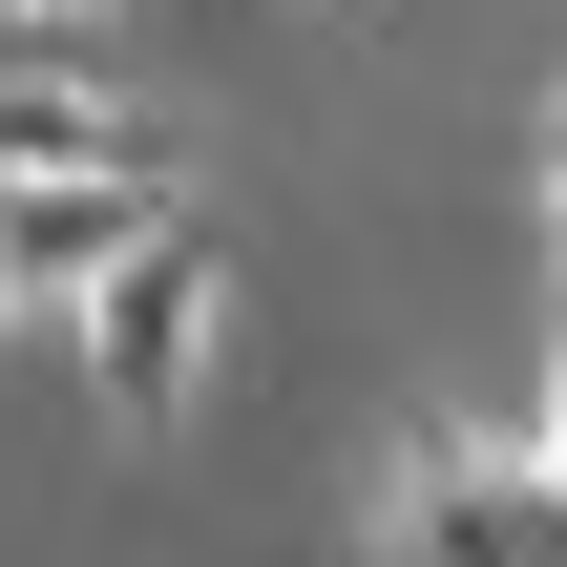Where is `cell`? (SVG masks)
<instances>
[{"label": "cell", "mask_w": 567, "mask_h": 567, "mask_svg": "<svg viewBox=\"0 0 567 567\" xmlns=\"http://www.w3.org/2000/svg\"><path fill=\"white\" fill-rule=\"evenodd\" d=\"M105 147H147V105L84 63V21L0 42V189H21V168H105Z\"/></svg>", "instance_id": "obj_4"}, {"label": "cell", "mask_w": 567, "mask_h": 567, "mask_svg": "<svg viewBox=\"0 0 567 567\" xmlns=\"http://www.w3.org/2000/svg\"><path fill=\"white\" fill-rule=\"evenodd\" d=\"M547 463H567V358H547Z\"/></svg>", "instance_id": "obj_6"}, {"label": "cell", "mask_w": 567, "mask_h": 567, "mask_svg": "<svg viewBox=\"0 0 567 567\" xmlns=\"http://www.w3.org/2000/svg\"><path fill=\"white\" fill-rule=\"evenodd\" d=\"M63 337H84V400H105L126 442H168V421L210 400V337H231V231H210V210H168V231L63 316Z\"/></svg>", "instance_id": "obj_1"}, {"label": "cell", "mask_w": 567, "mask_h": 567, "mask_svg": "<svg viewBox=\"0 0 567 567\" xmlns=\"http://www.w3.org/2000/svg\"><path fill=\"white\" fill-rule=\"evenodd\" d=\"M147 231H168V168H147V147H105V168H21V189H0V274H21L42 316H84Z\"/></svg>", "instance_id": "obj_3"}, {"label": "cell", "mask_w": 567, "mask_h": 567, "mask_svg": "<svg viewBox=\"0 0 567 567\" xmlns=\"http://www.w3.org/2000/svg\"><path fill=\"white\" fill-rule=\"evenodd\" d=\"M42 21H84V0H0V42H42Z\"/></svg>", "instance_id": "obj_5"}, {"label": "cell", "mask_w": 567, "mask_h": 567, "mask_svg": "<svg viewBox=\"0 0 567 567\" xmlns=\"http://www.w3.org/2000/svg\"><path fill=\"white\" fill-rule=\"evenodd\" d=\"M379 547L400 567H567V463L547 442H421L379 484Z\"/></svg>", "instance_id": "obj_2"}, {"label": "cell", "mask_w": 567, "mask_h": 567, "mask_svg": "<svg viewBox=\"0 0 567 567\" xmlns=\"http://www.w3.org/2000/svg\"><path fill=\"white\" fill-rule=\"evenodd\" d=\"M21 316H42V295H21V274H0V337H21Z\"/></svg>", "instance_id": "obj_7"}, {"label": "cell", "mask_w": 567, "mask_h": 567, "mask_svg": "<svg viewBox=\"0 0 567 567\" xmlns=\"http://www.w3.org/2000/svg\"><path fill=\"white\" fill-rule=\"evenodd\" d=\"M547 189H567V126H547Z\"/></svg>", "instance_id": "obj_8"}]
</instances>
